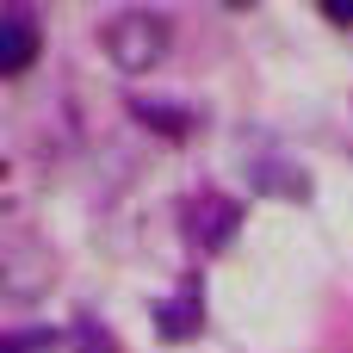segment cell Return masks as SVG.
I'll return each instance as SVG.
<instances>
[{
    "label": "cell",
    "instance_id": "cell-4",
    "mask_svg": "<svg viewBox=\"0 0 353 353\" xmlns=\"http://www.w3.org/2000/svg\"><path fill=\"white\" fill-rule=\"evenodd\" d=\"M199 323H205V304H199V292H174V298H161V304H155V329H161L168 341H186V335H199Z\"/></svg>",
    "mask_w": 353,
    "mask_h": 353
},
{
    "label": "cell",
    "instance_id": "cell-8",
    "mask_svg": "<svg viewBox=\"0 0 353 353\" xmlns=\"http://www.w3.org/2000/svg\"><path fill=\"white\" fill-rule=\"evenodd\" d=\"M329 19H341V25H353V6H329Z\"/></svg>",
    "mask_w": 353,
    "mask_h": 353
},
{
    "label": "cell",
    "instance_id": "cell-2",
    "mask_svg": "<svg viewBox=\"0 0 353 353\" xmlns=\"http://www.w3.org/2000/svg\"><path fill=\"white\" fill-rule=\"evenodd\" d=\"M236 223H242V205L223 199V192H199V199L180 211V230H186L192 248H223V242L236 236Z\"/></svg>",
    "mask_w": 353,
    "mask_h": 353
},
{
    "label": "cell",
    "instance_id": "cell-7",
    "mask_svg": "<svg viewBox=\"0 0 353 353\" xmlns=\"http://www.w3.org/2000/svg\"><path fill=\"white\" fill-rule=\"evenodd\" d=\"M81 341H87L81 353H105V341H93V329H81Z\"/></svg>",
    "mask_w": 353,
    "mask_h": 353
},
{
    "label": "cell",
    "instance_id": "cell-5",
    "mask_svg": "<svg viewBox=\"0 0 353 353\" xmlns=\"http://www.w3.org/2000/svg\"><path fill=\"white\" fill-rule=\"evenodd\" d=\"M37 347H56V335L50 329H19V335L0 341V353H37Z\"/></svg>",
    "mask_w": 353,
    "mask_h": 353
},
{
    "label": "cell",
    "instance_id": "cell-6",
    "mask_svg": "<svg viewBox=\"0 0 353 353\" xmlns=\"http://www.w3.org/2000/svg\"><path fill=\"white\" fill-rule=\"evenodd\" d=\"M137 118H143V124H155V130H186V118H180V112H161V105H149V99H137Z\"/></svg>",
    "mask_w": 353,
    "mask_h": 353
},
{
    "label": "cell",
    "instance_id": "cell-1",
    "mask_svg": "<svg viewBox=\"0 0 353 353\" xmlns=\"http://www.w3.org/2000/svg\"><path fill=\"white\" fill-rule=\"evenodd\" d=\"M168 37H174V25L161 19V12H112L105 25H99V50L112 56V68H124V74H143V68H155L161 56H168Z\"/></svg>",
    "mask_w": 353,
    "mask_h": 353
},
{
    "label": "cell",
    "instance_id": "cell-3",
    "mask_svg": "<svg viewBox=\"0 0 353 353\" xmlns=\"http://www.w3.org/2000/svg\"><path fill=\"white\" fill-rule=\"evenodd\" d=\"M31 56H37V19H31L25 6H6V31H0V74L31 68Z\"/></svg>",
    "mask_w": 353,
    "mask_h": 353
}]
</instances>
